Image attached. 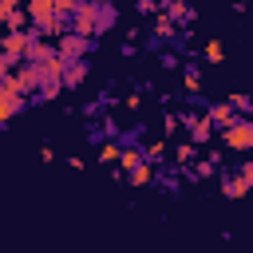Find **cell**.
<instances>
[{"label":"cell","instance_id":"3","mask_svg":"<svg viewBox=\"0 0 253 253\" xmlns=\"http://www.w3.org/2000/svg\"><path fill=\"white\" fill-rule=\"evenodd\" d=\"M24 47H28V40H24V32H20V28H12V32H8V40H4V55L12 59V55H20Z\"/></svg>","mask_w":253,"mask_h":253},{"label":"cell","instance_id":"7","mask_svg":"<svg viewBox=\"0 0 253 253\" xmlns=\"http://www.w3.org/2000/svg\"><path fill=\"white\" fill-rule=\"evenodd\" d=\"M225 194H229V198H241V194H245V178H237V182H229V186H225Z\"/></svg>","mask_w":253,"mask_h":253},{"label":"cell","instance_id":"6","mask_svg":"<svg viewBox=\"0 0 253 253\" xmlns=\"http://www.w3.org/2000/svg\"><path fill=\"white\" fill-rule=\"evenodd\" d=\"M210 123H221V126H229V123H233V111H229V107L221 103V107H213V115H210Z\"/></svg>","mask_w":253,"mask_h":253},{"label":"cell","instance_id":"1","mask_svg":"<svg viewBox=\"0 0 253 253\" xmlns=\"http://www.w3.org/2000/svg\"><path fill=\"white\" fill-rule=\"evenodd\" d=\"M225 138H229V146H233V150H245V146L253 142V126H249V123H229Z\"/></svg>","mask_w":253,"mask_h":253},{"label":"cell","instance_id":"12","mask_svg":"<svg viewBox=\"0 0 253 253\" xmlns=\"http://www.w3.org/2000/svg\"><path fill=\"white\" fill-rule=\"evenodd\" d=\"M119 162H123V166H134V162H138V154H134V150H126V154H119Z\"/></svg>","mask_w":253,"mask_h":253},{"label":"cell","instance_id":"8","mask_svg":"<svg viewBox=\"0 0 253 253\" xmlns=\"http://www.w3.org/2000/svg\"><path fill=\"white\" fill-rule=\"evenodd\" d=\"M206 59H213V63L221 59V43H217V40H213V43H206Z\"/></svg>","mask_w":253,"mask_h":253},{"label":"cell","instance_id":"11","mask_svg":"<svg viewBox=\"0 0 253 253\" xmlns=\"http://www.w3.org/2000/svg\"><path fill=\"white\" fill-rule=\"evenodd\" d=\"M206 134H210V119H202V123L194 126V138H206Z\"/></svg>","mask_w":253,"mask_h":253},{"label":"cell","instance_id":"4","mask_svg":"<svg viewBox=\"0 0 253 253\" xmlns=\"http://www.w3.org/2000/svg\"><path fill=\"white\" fill-rule=\"evenodd\" d=\"M32 20H40V24H51V16H55V4L51 0H32Z\"/></svg>","mask_w":253,"mask_h":253},{"label":"cell","instance_id":"10","mask_svg":"<svg viewBox=\"0 0 253 253\" xmlns=\"http://www.w3.org/2000/svg\"><path fill=\"white\" fill-rule=\"evenodd\" d=\"M16 12V0H0V20H8Z\"/></svg>","mask_w":253,"mask_h":253},{"label":"cell","instance_id":"5","mask_svg":"<svg viewBox=\"0 0 253 253\" xmlns=\"http://www.w3.org/2000/svg\"><path fill=\"white\" fill-rule=\"evenodd\" d=\"M79 51H83V36H67L59 43V55H79Z\"/></svg>","mask_w":253,"mask_h":253},{"label":"cell","instance_id":"9","mask_svg":"<svg viewBox=\"0 0 253 253\" xmlns=\"http://www.w3.org/2000/svg\"><path fill=\"white\" fill-rule=\"evenodd\" d=\"M99 158H103V162H115V158H119V146H103Z\"/></svg>","mask_w":253,"mask_h":253},{"label":"cell","instance_id":"13","mask_svg":"<svg viewBox=\"0 0 253 253\" xmlns=\"http://www.w3.org/2000/svg\"><path fill=\"white\" fill-rule=\"evenodd\" d=\"M8 63H12V59H8V55H0V75L8 71Z\"/></svg>","mask_w":253,"mask_h":253},{"label":"cell","instance_id":"2","mask_svg":"<svg viewBox=\"0 0 253 253\" xmlns=\"http://www.w3.org/2000/svg\"><path fill=\"white\" fill-rule=\"evenodd\" d=\"M16 107H20V91H12L8 83H0V123H4V119H12V115H16Z\"/></svg>","mask_w":253,"mask_h":253}]
</instances>
